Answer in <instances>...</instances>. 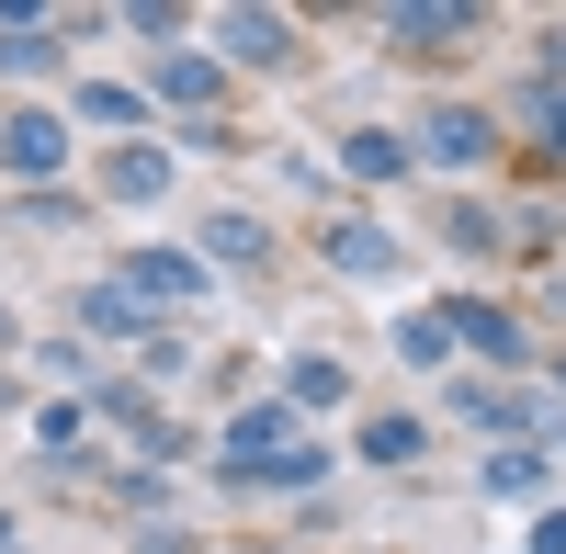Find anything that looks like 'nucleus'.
Instances as JSON below:
<instances>
[{"label":"nucleus","instance_id":"nucleus-1","mask_svg":"<svg viewBox=\"0 0 566 554\" xmlns=\"http://www.w3.org/2000/svg\"><path fill=\"white\" fill-rule=\"evenodd\" d=\"M0 170H12L23 193H57V170H69V114L12 103V114H0Z\"/></svg>","mask_w":566,"mask_h":554},{"label":"nucleus","instance_id":"nucleus-2","mask_svg":"<svg viewBox=\"0 0 566 554\" xmlns=\"http://www.w3.org/2000/svg\"><path fill=\"white\" fill-rule=\"evenodd\" d=\"M488 148H499V125H488L476 103H442L431 125H419V148H408V159H431V170H476Z\"/></svg>","mask_w":566,"mask_h":554},{"label":"nucleus","instance_id":"nucleus-3","mask_svg":"<svg viewBox=\"0 0 566 554\" xmlns=\"http://www.w3.org/2000/svg\"><path fill=\"white\" fill-rule=\"evenodd\" d=\"M69 34H91V12H69V23L0 12V79H45V68H57V45H69Z\"/></svg>","mask_w":566,"mask_h":554},{"label":"nucleus","instance_id":"nucleus-4","mask_svg":"<svg viewBox=\"0 0 566 554\" xmlns=\"http://www.w3.org/2000/svg\"><path fill=\"white\" fill-rule=\"evenodd\" d=\"M114 284H136L148 306H205V284H216V271H205L193 249H136V260L114 271Z\"/></svg>","mask_w":566,"mask_h":554},{"label":"nucleus","instance_id":"nucleus-5","mask_svg":"<svg viewBox=\"0 0 566 554\" xmlns=\"http://www.w3.org/2000/svg\"><path fill=\"white\" fill-rule=\"evenodd\" d=\"M227 476H250V465H272V452H295V407L283 396H261V407H239V419H227Z\"/></svg>","mask_w":566,"mask_h":554},{"label":"nucleus","instance_id":"nucleus-6","mask_svg":"<svg viewBox=\"0 0 566 554\" xmlns=\"http://www.w3.org/2000/svg\"><path fill=\"white\" fill-rule=\"evenodd\" d=\"M80 329H91V340H136V351H148V340H159V306L136 295V284H91V295H80Z\"/></svg>","mask_w":566,"mask_h":554},{"label":"nucleus","instance_id":"nucleus-7","mask_svg":"<svg viewBox=\"0 0 566 554\" xmlns=\"http://www.w3.org/2000/svg\"><path fill=\"white\" fill-rule=\"evenodd\" d=\"M216 45H227V68H283L295 57V23L283 12H216Z\"/></svg>","mask_w":566,"mask_h":554},{"label":"nucleus","instance_id":"nucleus-8","mask_svg":"<svg viewBox=\"0 0 566 554\" xmlns=\"http://www.w3.org/2000/svg\"><path fill=\"white\" fill-rule=\"evenodd\" d=\"M442 329H453L464 351H488V362H522V317L488 306V295H453V306H442Z\"/></svg>","mask_w":566,"mask_h":554},{"label":"nucleus","instance_id":"nucleus-9","mask_svg":"<svg viewBox=\"0 0 566 554\" xmlns=\"http://www.w3.org/2000/svg\"><path fill=\"white\" fill-rule=\"evenodd\" d=\"M170 193V148H148V136H125V148L103 159V204H159Z\"/></svg>","mask_w":566,"mask_h":554},{"label":"nucleus","instance_id":"nucleus-10","mask_svg":"<svg viewBox=\"0 0 566 554\" xmlns=\"http://www.w3.org/2000/svg\"><path fill=\"white\" fill-rule=\"evenodd\" d=\"M397 238H386V226H328V271H352V284H397Z\"/></svg>","mask_w":566,"mask_h":554},{"label":"nucleus","instance_id":"nucleus-11","mask_svg":"<svg viewBox=\"0 0 566 554\" xmlns=\"http://www.w3.org/2000/svg\"><path fill=\"white\" fill-rule=\"evenodd\" d=\"M386 34L408 45V57H442L453 34H476V12H464V0H442V12H431V0H408V12H386Z\"/></svg>","mask_w":566,"mask_h":554},{"label":"nucleus","instance_id":"nucleus-12","mask_svg":"<svg viewBox=\"0 0 566 554\" xmlns=\"http://www.w3.org/2000/svg\"><path fill=\"white\" fill-rule=\"evenodd\" d=\"M227 90V68L216 57H193V45H159V103H181V114H205Z\"/></svg>","mask_w":566,"mask_h":554},{"label":"nucleus","instance_id":"nucleus-13","mask_svg":"<svg viewBox=\"0 0 566 554\" xmlns=\"http://www.w3.org/2000/svg\"><path fill=\"white\" fill-rule=\"evenodd\" d=\"M205 260H227V271L272 260V226H261V215H239V204H227V215H205Z\"/></svg>","mask_w":566,"mask_h":554},{"label":"nucleus","instance_id":"nucleus-14","mask_svg":"<svg viewBox=\"0 0 566 554\" xmlns=\"http://www.w3.org/2000/svg\"><path fill=\"white\" fill-rule=\"evenodd\" d=\"M453 419H476V430H522L533 396H510V385H453Z\"/></svg>","mask_w":566,"mask_h":554},{"label":"nucleus","instance_id":"nucleus-15","mask_svg":"<svg viewBox=\"0 0 566 554\" xmlns=\"http://www.w3.org/2000/svg\"><path fill=\"white\" fill-rule=\"evenodd\" d=\"M136 114H148L136 90H114V79H80V125H103L114 148H125V125H136Z\"/></svg>","mask_w":566,"mask_h":554},{"label":"nucleus","instance_id":"nucleus-16","mask_svg":"<svg viewBox=\"0 0 566 554\" xmlns=\"http://www.w3.org/2000/svg\"><path fill=\"white\" fill-rule=\"evenodd\" d=\"M340 170H352V181H397L408 148H397V136H340Z\"/></svg>","mask_w":566,"mask_h":554},{"label":"nucleus","instance_id":"nucleus-17","mask_svg":"<svg viewBox=\"0 0 566 554\" xmlns=\"http://www.w3.org/2000/svg\"><path fill=\"white\" fill-rule=\"evenodd\" d=\"M283 385H295V407H340V396H352V374H340L328 351H306V362H295Z\"/></svg>","mask_w":566,"mask_h":554},{"label":"nucleus","instance_id":"nucleus-18","mask_svg":"<svg viewBox=\"0 0 566 554\" xmlns=\"http://www.w3.org/2000/svg\"><path fill=\"white\" fill-rule=\"evenodd\" d=\"M250 476H261V487H317V476H328V452L295 441V452H272V465H250Z\"/></svg>","mask_w":566,"mask_h":554},{"label":"nucleus","instance_id":"nucleus-19","mask_svg":"<svg viewBox=\"0 0 566 554\" xmlns=\"http://www.w3.org/2000/svg\"><path fill=\"white\" fill-rule=\"evenodd\" d=\"M363 452H374V465H419V419H374Z\"/></svg>","mask_w":566,"mask_h":554},{"label":"nucleus","instance_id":"nucleus-20","mask_svg":"<svg viewBox=\"0 0 566 554\" xmlns=\"http://www.w3.org/2000/svg\"><path fill=\"white\" fill-rule=\"evenodd\" d=\"M488 487H499V498H544V452H499Z\"/></svg>","mask_w":566,"mask_h":554},{"label":"nucleus","instance_id":"nucleus-21","mask_svg":"<svg viewBox=\"0 0 566 554\" xmlns=\"http://www.w3.org/2000/svg\"><path fill=\"white\" fill-rule=\"evenodd\" d=\"M453 249L488 260V249H499V215H488V204H453Z\"/></svg>","mask_w":566,"mask_h":554},{"label":"nucleus","instance_id":"nucleus-22","mask_svg":"<svg viewBox=\"0 0 566 554\" xmlns=\"http://www.w3.org/2000/svg\"><path fill=\"white\" fill-rule=\"evenodd\" d=\"M397 351H408V362H442V351H453V329H442V317H408Z\"/></svg>","mask_w":566,"mask_h":554},{"label":"nucleus","instance_id":"nucleus-23","mask_svg":"<svg viewBox=\"0 0 566 554\" xmlns=\"http://www.w3.org/2000/svg\"><path fill=\"white\" fill-rule=\"evenodd\" d=\"M23 226H91V204H69V193H23Z\"/></svg>","mask_w":566,"mask_h":554},{"label":"nucleus","instance_id":"nucleus-24","mask_svg":"<svg viewBox=\"0 0 566 554\" xmlns=\"http://www.w3.org/2000/svg\"><path fill=\"white\" fill-rule=\"evenodd\" d=\"M80 430H91V407H45V419H34V441H45V452H69Z\"/></svg>","mask_w":566,"mask_h":554},{"label":"nucleus","instance_id":"nucleus-25","mask_svg":"<svg viewBox=\"0 0 566 554\" xmlns=\"http://www.w3.org/2000/svg\"><path fill=\"white\" fill-rule=\"evenodd\" d=\"M34 362H45V374H57V385H91V351H80V340H45Z\"/></svg>","mask_w":566,"mask_h":554},{"label":"nucleus","instance_id":"nucleus-26","mask_svg":"<svg viewBox=\"0 0 566 554\" xmlns=\"http://www.w3.org/2000/svg\"><path fill=\"white\" fill-rule=\"evenodd\" d=\"M533 136H544V148L566 159V90H533Z\"/></svg>","mask_w":566,"mask_h":554},{"label":"nucleus","instance_id":"nucleus-27","mask_svg":"<svg viewBox=\"0 0 566 554\" xmlns=\"http://www.w3.org/2000/svg\"><path fill=\"white\" fill-rule=\"evenodd\" d=\"M533 554H566V510H544V521H533Z\"/></svg>","mask_w":566,"mask_h":554},{"label":"nucleus","instance_id":"nucleus-28","mask_svg":"<svg viewBox=\"0 0 566 554\" xmlns=\"http://www.w3.org/2000/svg\"><path fill=\"white\" fill-rule=\"evenodd\" d=\"M12 340H23V329H12V306H0V351H12Z\"/></svg>","mask_w":566,"mask_h":554},{"label":"nucleus","instance_id":"nucleus-29","mask_svg":"<svg viewBox=\"0 0 566 554\" xmlns=\"http://www.w3.org/2000/svg\"><path fill=\"white\" fill-rule=\"evenodd\" d=\"M0 554H12V510H0Z\"/></svg>","mask_w":566,"mask_h":554},{"label":"nucleus","instance_id":"nucleus-30","mask_svg":"<svg viewBox=\"0 0 566 554\" xmlns=\"http://www.w3.org/2000/svg\"><path fill=\"white\" fill-rule=\"evenodd\" d=\"M0 407H23V396H12V374H0Z\"/></svg>","mask_w":566,"mask_h":554},{"label":"nucleus","instance_id":"nucleus-31","mask_svg":"<svg viewBox=\"0 0 566 554\" xmlns=\"http://www.w3.org/2000/svg\"><path fill=\"white\" fill-rule=\"evenodd\" d=\"M555 374H566V362H555Z\"/></svg>","mask_w":566,"mask_h":554}]
</instances>
